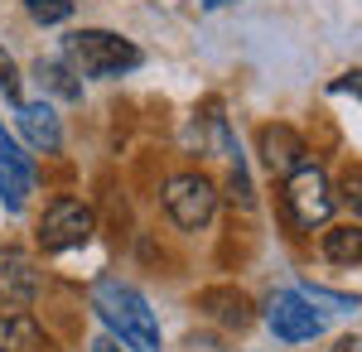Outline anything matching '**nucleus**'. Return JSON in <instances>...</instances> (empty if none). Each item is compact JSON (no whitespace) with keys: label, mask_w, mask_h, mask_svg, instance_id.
<instances>
[{"label":"nucleus","mask_w":362,"mask_h":352,"mask_svg":"<svg viewBox=\"0 0 362 352\" xmlns=\"http://www.w3.org/2000/svg\"><path fill=\"white\" fill-rule=\"evenodd\" d=\"M285 208L295 217V227H324L329 217H334L338 198H334V184L324 179V169L319 164H305V169H295V174H285Z\"/></svg>","instance_id":"3"},{"label":"nucleus","mask_w":362,"mask_h":352,"mask_svg":"<svg viewBox=\"0 0 362 352\" xmlns=\"http://www.w3.org/2000/svg\"><path fill=\"white\" fill-rule=\"evenodd\" d=\"M256 145H261V160H266L271 174H295V169L309 164V145L300 140L295 126H261Z\"/></svg>","instance_id":"7"},{"label":"nucleus","mask_w":362,"mask_h":352,"mask_svg":"<svg viewBox=\"0 0 362 352\" xmlns=\"http://www.w3.org/2000/svg\"><path fill=\"white\" fill-rule=\"evenodd\" d=\"M92 232H97V217H92V208L87 203H78V198H58L54 208L44 213V222H39V246L44 251H78V246L92 242Z\"/></svg>","instance_id":"5"},{"label":"nucleus","mask_w":362,"mask_h":352,"mask_svg":"<svg viewBox=\"0 0 362 352\" xmlns=\"http://www.w3.org/2000/svg\"><path fill=\"white\" fill-rule=\"evenodd\" d=\"M0 87H5V97H15L20 102V73H15V58L0 49Z\"/></svg>","instance_id":"18"},{"label":"nucleus","mask_w":362,"mask_h":352,"mask_svg":"<svg viewBox=\"0 0 362 352\" xmlns=\"http://www.w3.org/2000/svg\"><path fill=\"white\" fill-rule=\"evenodd\" d=\"M44 328L34 314L25 309H10V314H0V352H44Z\"/></svg>","instance_id":"10"},{"label":"nucleus","mask_w":362,"mask_h":352,"mask_svg":"<svg viewBox=\"0 0 362 352\" xmlns=\"http://www.w3.org/2000/svg\"><path fill=\"white\" fill-rule=\"evenodd\" d=\"M20 131L29 136L34 150H44V155H54L58 145H63V126H58V116L49 102H20Z\"/></svg>","instance_id":"9"},{"label":"nucleus","mask_w":362,"mask_h":352,"mask_svg":"<svg viewBox=\"0 0 362 352\" xmlns=\"http://www.w3.org/2000/svg\"><path fill=\"white\" fill-rule=\"evenodd\" d=\"M334 92H353V97H362V68H353V73H343V78L334 82Z\"/></svg>","instance_id":"19"},{"label":"nucleus","mask_w":362,"mask_h":352,"mask_svg":"<svg viewBox=\"0 0 362 352\" xmlns=\"http://www.w3.org/2000/svg\"><path fill=\"white\" fill-rule=\"evenodd\" d=\"M39 82L54 87L58 97H68V102L83 97V82H73V68H68V63H39Z\"/></svg>","instance_id":"14"},{"label":"nucleus","mask_w":362,"mask_h":352,"mask_svg":"<svg viewBox=\"0 0 362 352\" xmlns=\"http://www.w3.org/2000/svg\"><path fill=\"white\" fill-rule=\"evenodd\" d=\"M92 352H121V343H116L112 333H102V338H97V343H92Z\"/></svg>","instance_id":"20"},{"label":"nucleus","mask_w":362,"mask_h":352,"mask_svg":"<svg viewBox=\"0 0 362 352\" xmlns=\"http://www.w3.org/2000/svg\"><path fill=\"white\" fill-rule=\"evenodd\" d=\"M324 256L334 266H362V227H329L324 232Z\"/></svg>","instance_id":"13"},{"label":"nucleus","mask_w":362,"mask_h":352,"mask_svg":"<svg viewBox=\"0 0 362 352\" xmlns=\"http://www.w3.org/2000/svg\"><path fill=\"white\" fill-rule=\"evenodd\" d=\"M338 203H348V213L362 217V169H348L343 179H338V189H334Z\"/></svg>","instance_id":"16"},{"label":"nucleus","mask_w":362,"mask_h":352,"mask_svg":"<svg viewBox=\"0 0 362 352\" xmlns=\"http://www.w3.org/2000/svg\"><path fill=\"white\" fill-rule=\"evenodd\" d=\"M334 352H362V338H343V343H338Z\"/></svg>","instance_id":"21"},{"label":"nucleus","mask_w":362,"mask_h":352,"mask_svg":"<svg viewBox=\"0 0 362 352\" xmlns=\"http://www.w3.org/2000/svg\"><path fill=\"white\" fill-rule=\"evenodd\" d=\"M39 295V271L25 251H0V309H25Z\"/></svg>","instance_id":"8"},{"label":"nucleus","mask_w":362,"mask_h":352,"mask_svg":"<svg viewBox=\"0 0 362 352\" xmlns=\"http://www.w3.org/2000/svg\"><path fill=\"white\" fill-rule=\"evenodd\" d=\"M227 189H232V203L237 208H251V179H247V169H242V160L232 164V184Z\"/></svg>","instance_id":"17"},{"label":"nucleus","mask_w":362,"mask_h":352,"mask_svg":"<svg viewBox=\"0 0 362 352\" xmlns=\"http://www.w3.org/2000/svg\"><path fill=\"white\" fill-rule=\"evenodd\" d=\"M63 63L73 68V78H121L140 68V49L112 29H78L63 39Z\"/></svg>","instance_id":"2"},{"label":"nucleus","mask_w":362,"mask_h":352,"mask_svg":"<svg viewBox=\"0 0 362 352\" xmlns=\"http://www.w3.org/2000/svg\"><path fill=\"white\" fill-rule=\"evenodd\" d=\"M29 20H39V25H63L68 15H73V0H25Z\"/></svg>","instance_id":"15"},{"label":"nucleus","mask_w":362,"mask_h":352,"mask_svg":"<svg viewBox=\"0 0 362 352\" xmlns=\"http://www.w3.org/2000/svg\"><path fill=\"white\" fill-rule=\"evenodd\" d=\"M29 189H34V164H29V155H0V203L10 213H20Z\"/></svg>","instance_id":"11"},{"label":"nucleus","mask_w":362,"mask_h":352,"mask_svg":"<svg viewBox=\"0 0 362 352\" xmlns=\"http://www.w3.org/2000/svg\"><path fill=\"white\" fill-rule=\"evenodd\" d=\"M266 324H271V333H276L280 343H309V338L324 333V314H314V304L305 295L280 290L266 304Z\"/></svg>","instance_id":"6"},{"label":"nucleus","mask_w":362,"mask_h":352,"mask_svg":"<svg viewBox=\"0 0 362 352\" xmlns=\"http://www.w3.org/2000/svg\"><path fill=\"white\" fill-rule=\"evenodd\" d=\"M218 324L227 328H247L251 324V299L242 295V290H203V299H198Z\"/></svg>","instance_id":"12"},{"label":"nucleus","mask_w":362,"mask_h":352,"mask_svg":"<svg viewBox=\"0 0 362 352\" xmlns=\"http://www.w3.org/2000/svg\"><path fill=\"white\" fill-rule=\"evenodd\" d=\"M213 208H218L213 179H203V174H174L165 184V213L174 217V227L198 232V227H208Z\"/></svg>","instance_id":"4"},{"label":"nucleus","mask_w":362,"mask_h":352,"mask_svg":"<svg viewBox=\"0 0 362 352\" xmlns=\"http://www.w3.org/2000/svg\"><path fill=\"white\" fill-rule=\"evenodd\" d=\"M92 309L102 314V324L112 328V338L121 348L160 352V324H155V314H150V304H145L140 290L121 285L112 275H102V280L92 285Z\"/></svg>","instance_id":"1"}]
</instances>
